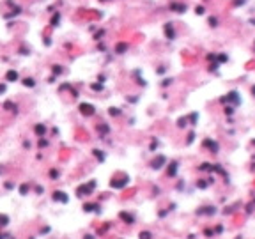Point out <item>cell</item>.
I'll return each mask as SVG.
<instances>
[{
  "mask_svg": "<svg viewBox=\"0 0 255 239\" xmlns=\"http://www.w3.org/2000/svg\"><path fill=\"white\" fill-rule=\"evenodd\" d=\"M212 230H214V236H216V234H221V232H223V227H221V225H216L214 229H212Z\"/></svg>",
  "mask_w": 255,
  "mask_h": 239,
  "instance_id": "obj_23",
  "label": "cell"
},
{
  "mask_svg": "<svg viewBox=\"0 0 255 239\" xmlns=\"http://www.w3.org/2000/svg\"><path fill=\"white\" fill-rule=\"evenodd\" d=\"M188 120H190L191 124H197V120H198V113H197V112L190 113V117H188Z\"/></svg>",
  "mask_w": 255,
  "mask_h": 239,
  "instance_id": "obj_17",
  "label": "cell"
},
{
  "mask_svg": "<svg viewBox=\"0 0 255 239\" xmlns=\"http://www.w3.org/2000/svg\"><path fill=\"white\" fill-rule=\"evenodd\" d=\"M204 234H205V237H212V236H214V230H211V229H205Z\"/></svg>",
  "mask_w": 255,
  "mask_h": 239,
  "instance_id": "obj_24",
  "label": "cell"
},
{
  "mask_svg": "<svg viewBox=\"0 0 255 239\" xmlns=\"http://www.w3.org/2000/svg\"><path fill=\"white\" fill-rule=\"evenodd\" d=\"M138 239H152V234L149 232V230H144V232L138 234Z\"/></svg>",
  "mask_w": 255,
  "mask_h": 239,
  "instance_id": "obj_15",
  "label": "cell"
},
{
  "mask_svg": "<svg viewBox=\"0 0 255 239\" xmlns=\"http://www.w3.org/2000/svg\"><path fill=\"white\" fill-rule=\"evenodd\" d=\"M50 176H51V177H57V176H59V172H55V170H51V172H50Z\"/></svg>",
  "mask_w": 255,
  "mask_h": 239,
  "instance_id": "obj_35",
  "label": "cell"
},
{
  "mask_svg": "<svg viewBox=\"0 0 255 239\" xmlns=\"http://www.w3.org/2000/svg\"><path fill=\"white\" fill-rule=\"evenodd\" d=\"M200 170H211V163H202L200 165Z\"/></svg>",
  "mask_w": 255,
  "mask_h": 239,
  "instance_id": "obj_25",
  "label": "cell"
},
{
  "mask_svg": "<svg viewBox=\"0 0 255 239\" xmlns=\"http://www.w3.org/2000/svg\"><path fill=\"white\" fill-rule=\"evenodd\" d=\"M207 23H209V25H211V27H216V25H218V20H216V18H214V16H211V18H209V20H207Z\"/></svg>",
  "mask_w": 255,
  "mask_h": 239,
  "instance_id": "obj_21",
  "label": "cell"
},
{
  "mask_svg": "<svg viewBox=\"0 0 255 239\" xmlns=\"http://www.w3.org/2000/svg\"><path fill=\"white\" fill-rule=\"evenodd\" d=\"M165 35H167V39H176V30H174V25L172 23H167L165 25Z\"/></svg>",
  "mask_w": 255,
  "mask_h": 239,
  "instance_id": "obj_5",
  "label": "cell"
},
{
  "mask_svg": "<svg viewBox=\"0 0 255 239\" xmlns=\"http://www.w3.org/2000/svg\"><path fill=\"white\" fill-rule=\"evenodd\" d=\"M0 92H4V87H0Z\"/></svg>",
  "mask_w": 255,
  "mask_h": 239,
  "instance_id": "obj_39",
  "label": "cell"
},
{
  "mask_svg": "<svg viewBox=\"0 0 255 239\" xmlns=\"http://www.w3.org/2000/svg\"><path fill=\"white\" fill-rule=\"evenodd\" d=\"M216 213V207H212V205H204L202 209H197V214H207V216H212Z\"/></svg>",
  "mask_w": 255,
  "mask_h": 239,
  "instance_id": "obj_4",
  "label": "cell"
},
{
  "mask_svg": "<svg viewBox=\"0 0 255 239\" xmlns=\"http://www.w3.org/2000/svg\"><path fill=\"white\" fill-rule=\"evenodd\" d=\"M23 83L27 85V87H34V80H30V78H27V80H25Z\"/></svg>",
  "mask_w": 255,
  "mask_h": 239,
  "instance_id": "obj_27",
  "label": "cell"
},
{
  "mask_svg": "<svg viewBox=\"0 0 255 239\" xmlns=\"http://www.w3.org/2000/svg\"><path fill=\"white\" fill-rule=\"evenodd\" d=\"M27 190H28V188H27V184H23V186H21V188H20V191H21V193H23V195L27 193Z\"/></svg>",
  "mask_w": 255,
  "mask_h": 239,
  "instance_id": "obj_33",
  "label": "cell"
},
{
  "mask_svg": "<svg viewBox=\"0 0 255 239\" xmlns=\"http://www.w3.org/2000/svg\"><path fill=\"white\" fill-rule=\"evenodd\" d=\"M186 124H188V117H181V119L177 120V126L179 128H184Z\"/></svg>",
  "mask_w": 255,
  "mask_h": 239,
  "instance_id": "obj_19",
  "label": "cell"
},
{
  "mask_svg": "<svg viewBox=\"0 0 255 239\" xmlns=\"http://www.w3.org/2000/svg\"><path fill=\"white\" fill-rule=\"evenodd\" d=\"M246 0H234V6H243Z\"/></svg>",
  "mask_w": 255,
  "mask_h": 239,
  "instance_id": "obj_32",
  "label": "cell"
},
{
  "mask_svg": "<svg viewBox=\"0 0 255 239\" xmlns=\"http://www.w3.org/2000/svg\"><path fill=\"white\" fill-rule=\"evenodd\" d=\"M0 239H4V234H0Z\"/></svg>",
  "mask_w": 255,
  "mask_h": 239,
  "instance_id": "obj_38",
  "label": "cell"
},
{
  "mask_svg": "<svg viewBox=\"0 0 255 239\" xmlns=\"http://www.w3.org/2000/svg\"><path fill=\"white\" fill-rule=\"evenodd\" d=\"M115 51H117V53H124V51H127V43H119V44L115 46Z\"/></svg>",
  "mask_w": 255,
  "mask_h": 239,
  "instance_id": "obj_12",
  "label": "cell"
},
{
  "mask_svg": "<svg viewBox=\"0 0 255 239\" xmlns=\"http://www.w3.org/2000/svg\"><path fill=\"white\" fill-rule=\"evenodd\" d=\"M168 176H170V177H176V176H177V163H176V161L170 163V167H168Z\"/></svg>",
  "mask_w": 255,
  "mask_h": 239,
  "instance_id": "obj_10",
  "label": "cell"
},
{
  "mask_svg": "<svg viewBox=\"0 0 255 239\" xmlns=\"http://www.w3.org/2000/svg\"><path fill=\"white\" fill-rule=\"evenodd\" d=\"M225 113H227V115H232L234 108H232V106H225Z\"/></svg>",
  "mask_w": 255,
  "mask_h": 239,
  "instance_id": "obj_28",
  "label": "cell"
},
{
  "mask_svg": "<svg viewBox=\"0 0 255 239\" xmlns=\"http://www.w3.org/2000/svg\"><path fill=\"white\" fill-rule=\"evenodd\" d=\"M98 207H99V205H96V204H87V205H83V209H85L87 213H91V211H99Z\"/></svg>",
  "mask_w": 255,
  "mask_h": 239,
  "instance_id": "obj_14",
  "label": "cell"
},
{
  "mask_svg": "<svg viewBox=\"0 0 255 239\" xmlns=\"http://www.w3.org/2000/svg\"><path fill=\"white\" fill-rule=\"evenodd\" d=\"M126 183H127V179H124V181H119V183H117V181H112L110 184H112L113 188H122V186H124Z\"/></svg>",
  "mask_w": 255,
  "mask_h": 239,
  "instance_id": "obj_18",
  "label": "cell"
},
{
  "mask_svg": "<svg viewBox=\"0 0 255 239\" xmlns=\"http://www.w3.org/2000/svg\"><path fill=\"white\" fill-rule=\"evenodd\" d=\"M195 13H197V14H204L205 13V7L204 6H197V7H195Z\"/></svg>",
  "mask_w": 255,
  "mask_h": 239,
  "instance_id": "obj_22",
  "label": "cell"
},
{
  "mask_svg": "<svg viewBox=\"0 0 255 239\" xmlns=\"http://www.w3.org/2000/svg\"><path fill=\"white\" fill-rule=\"evenodd\" d=\"M197 188H207V183L205 181H197Z\"/></svg>",
  "mask_w": 255,
  "mask_h": 239,
  "instance_id": "obj_26",
  "label": "cell"
},
{
  "mask_svg": "<svg viewBox=\"0 0 255 239\" xmlns=\"http://www.w3.org/2000/svg\"><path fill=\"white\" fill-rule=\"evenodd\" d=\"M165 163H167V158H165V156L163 154H160V156H156L154 160H152V163H151V167H152V168L154 170H160L163 167V165H165Z\"/></svg>",
  "mask_w": 255,
  "mask_h": 239,
  "instance_id": "obj_2",
  "label": "cell"
},
{
  "mask_svg": "<svg viewBox=\"0 0 255 239\" xmlns=\"http://www.w3.org/2000/svg\"><path fill=\"white\" fill-rule=\"evenodd\" d=\"M108 112H110V115H119V113H120V110H117V108H110Z\"/></svg>",
  "mask_w": 255,
  "mask_h": 239,
  "instance_id": "obj_29",
  "label": "cell"
},
{
  "mask_svg": "<svg viewBox=\"0 0 255 239\" xmlns=\"http://www.w3.org/2000/svg\"><path fill=\"white\" fill-rule=\"evenodd\" d=\"M44 131H46V128L42 126V124H37V126H35V133L39 135V136H42V135H44Z\"/></svg>",
  "mask_w": 255,
  "mask_h": 239,
  "instance_id": "obj_16",
  "label": "cell"
},
{
  "mask_svg": "<svg viewBox=\"0 0 255 239\" xmlns=\"http://www.w3.org/2000/svg\"><path fill=\"white\" fill-rule=\"evenodd\" d=\"M120 218L124 220L126 223H129V225H131V223H135V218L131 216V214H127V213H120Z\"/></svg>",
  "mask_w": 255,
  "mask_h": 239,
  "instance_id": "obj_11",
  "label": "cell"
},
{
  "mask_svg": "<svg viewBox=\"0 0 255 239\" xmlns=\"http://www.w3.org/2000/svg\"><path fill=\"white\" fill-rule=\"evenodd\" d=\"M218 60H220V62H225V60H227V55H220Z\"/></svg>",
  "mask_w": 255,
  "mask_h": 239,
  "instance_id": "obj_34",
  "label": "cell"
},
{
  "mask_svg": "<svg viewBox=\"0 0 255 239\" xmlns=\"http://www.w3.org/2000/svg\"><path fill=\"white\" fill-rule=\"evenodd\" d=\"M80 112L83 113V115H94V112H96V110H94V106L92 105H80Z\"/></svg>",
  "mask_w": 255,
  "mask_h": 239,
  "instance_id": "obj_6",
  "label": "cell"
},
{
  "mask_svg": "<svg viewBox=\"0 0 255 239\" xmlns=\"http://www.w3.org/2000/svg\"><path fill=\"white\" fill-rule=\"evenodd\" d=\"M193 138H195V133L191 131V133L188 135V142H186V144H191V142H193Z\"/></svg>",
  "mask_w": 255,
  "mask_h": 239,
  "instance_id": "obj_30",
  "label": "cell"
},
{
  "mask_svg": "<svg viewBox=\"0 0 255 239\" xmlns=\"http://www.w3.org/2000/svg\"><path fill=\"white\" fill-rule=\"evenodd\" d=\"M6 78L9 80V82H16V80H18V73H16V71H9Z\"/></svg>",
  "mask_w": 255,
  "mask_h": 239,
  "instance_id": "obj_13",
  "label": "cell"
},
{
  "mask_svg": "<svg viewBox=\"0 0 255 239\" xmlns=\"http://www.w3.org/2000/svg\"><path fill=\"white\" fill-rule=\"evenodd\" d=\"M204 147H207L211 152H218V149H220V145H218V142H214V140H211V138H207V140H204V144H202Z\"/></svg>",
  "mask_w": 255,
  "mask_h": 239,
  "instance_id": "obj_3",
  "label": "cell"
},
{
  "mask_svg": "<svg viewBox=\"0 0 255 239\" xmlns=\"http://www.w3.org/2000/svg\"><path fill=\"white\" fill-rule=\"evenodd\" d=\"M85 239H94V237H92V236H87V237H85Z\"/></svg>",
  "mask_w": 255,
  "mask_h": 239,
  "instance_id": "obj_37",
  "label": "cell"
},
{
  "mask_svg": "<svg viewBox=\"0 0 255 239\" xmlns=\"http://www.w3.org/2000/svg\"><path fill=\"white\" fill-rule=\"evenodd\" d=\"M53 200H59V202H67V195H64L62 191H55Z\"/></svg>",
  "mask_w": 255,
  "mask_h": 239,
  "instance_id": "obj_9",
  "label": "cell"
},
{
  "mask_svg": "<svg viewBox=\"0 0 255 239\" xmlns=\"http://www.w3.org/2000/svg\"><path fill=\"white\" fill-rule=\"evenodd\" d=\"M252 94H253V96H255V85H253V87H252Z\"/></svg>",
  "mask_w": 255,
  "mask_h": 239,
  "instance_id": "obj_36",
  "label": "cell"
},
{
  "mask_svg": "<svg viewBox=\"0 0 255 239\" xmlns=\"http://www.w3.org/2000/svg\"><path fill=\"white\" fill-rule=\"evenodd\" d=\"M232 103V105H239L241 103V98H239V94H237V91H230L227 96H223L221 98V103Z\"/></svg>",
  "mask_w": 255,
  "mask_h": 239,
  "instance_id": "obj_1",
  "label": "cell"
},
{
  "mask_svg": "<svg viewBox=\"0 0 255 239\" xmlns=\"http://www.w3.org/2000/svg\"><path fill=\"white\" fill-rule=\"evenodd\" d=\"M92 89H94V91H101L103 85H101V83H94V85H92Z\"/></svg>",
  "mask_w": 255,
  "mask_h": 239,
  "instance_id": "obj_31",
  "label": "cell"
},
{
  "mask_svg": "<svg viewBox=\"0 0 255 239\" xmlns=\"http://www.w3.org/2000/svg\"><path fill=\"white\" fill-rule=\"evenodd\" d=\"M94 186H96V183L92 181L89 186H83V188H80V190H78V195H91V190L94 188Z\"/></svg>",
  "mask_w": 255,
  "mask_h": 239,
  "instance_id": "obj_7",
  "label": "cell"
},
{
  "mask_svg": "<svg viewBox=\"0 0 255 239\" xmlns=\"http://www.w3.org/2000/svg\"><path fill=\"white\" fill-rule=\"evenodd\" d=\"M7 223H9V218H7L6 214H2V216H0V225L4 227V225H7Z\"/></svg>",
  "mask_w": 255,
  "mask_h": 239,
  "instance_id": "obj_20",
  "label": "cell"
},
{
  "mask_svg": "<svg viewBox=\"0 0 255 239\" xmlns=\"http://www.w3.org/2000/svg\"><path fill=\"white\" fill-rule=\"evenodd\" d=\"M170 9L176 11V13H184L186 11V4H177V2H174V4H170Z\"/></svg>",
  "mask_w": 255,
  "mask_h": 239,
  "instance_id": "obj_8",
  "label": "cell"
}]
</instances>
